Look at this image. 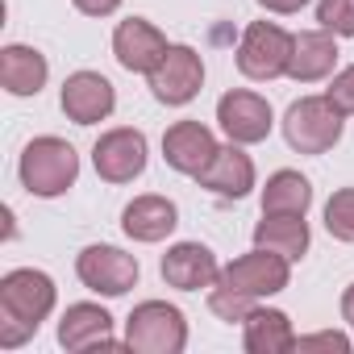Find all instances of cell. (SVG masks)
Masks as SVG:
<instances>
[{
    "label": "cell",
    "mask_w": 354,
    "mask_h": 354,
    "mask_svg": "<svg viewBox=\"0 0 354 354\" xmlns=\"http://www.w3.org/2000/svg\"><path fill=\"white\" fill-rule=\"evenodd\" d=\"M346 117L333 109L329 96H300L283 113V138L296 154H325L342 142Z\"/></svg>",
    "instance_id": "4"
},
{
    "label": "cell",
    "mask_w": 354,
    "mask_h": 354,
    "mask_svg": "<svg viewBox=\"0 0 354 354\" xmlns=\"http://www.w3.org/2000/svg\"><path fill=\"white\" fill-rule=\"evenodd\" d=\"M59 104H63L67 121H75V125H100V121L113 117L117 92H113V84L100 71H71L63 80Z\"/></svg>",
    "instance_id": "11"
},
{
    "label": "cell",
    "mask_w": 354,
    "mask_h": 354,
    "mask_svg": "<svg viewBox=\"0 0 354 354\" xmlns=\"http://www.w3.org/2000/svg\"><path fill=\"white\" fill-rule=\"evenodd\" d=\"M296 350H337V354H350V337L342 329H321V333H304L296 337Z\"/></svg>",
    "instance_id": "26"
},
{
    "label": "cell",
    "mask_w": 354,
    "mask_h": 354,
    "mask_svg": "<svg viewBox=\"0 0 354 354\" xmlns=\"http://www.w3.org/2000/svg\"><path fill=\"white\" fill-rule=\"evenodd\" d=\"M325 230L337 242H354V188H337L325 201Z\"/></svg>",
    "instance_id": "23"
},
{
    "label": "cell",
    "mask_w": 354,
    "mask_h": 354,
    "mask_svg": "<svg viewBox=\"0 0 354 354\" xmlns=\"http://www.w3.org/2000/svg\"><path fill=\"white\" fill-rule=\"evenodd\" d=\"M242 346L250 354H283V350H296V329H292L288 313L254 304L242 317Z\"/></svg>",
    "instance_id": "20"
},
{
    "label": "cell",
    "mask_w": 354,
    "mask_h": 354,
    "mask_svg": "<svg viewBox=\"0 0 354 354\" xmlns=\"http://www.w3.org/2000/svg\"><path fill=\"white\" fill-rule=\"evenodd\" d=\"M17 175H21V188L38 201H55L63 196L67 188H75L80 180V154L67 138H55V133H42L34 138L26 150H21V162H17Z\"/></svg>",
    "instance_id": "3"
},
{
    "label": "cell",
    "mask_w": 354,
    "mask_h": 354,
    "mask_svg": "<svg viewBox=\"0 0 354 354\" xmlns=\"http://www.w3.org/2000/svg\"><path fill=\"white\" fill-rule=\"evenodd\" d=\"M75 275H80V283H84L88 292L117 300V296H125L129 288H138L142 267H138V259L125 254L121 246L96 242V246H84V250L75 254Z\"/></svg>",
    "instance_id": "7"
},
{
    "label": "cell",
    "mask_w": 354,
    "mask_h": 354,
    "mask_svg": "<svg viewBox=\"0 0 354 354\" xmlns=\"http://www.w3.org/2000/svg\"><path fill=\"white\" fill-rule=\"evenodd\" d=\"M146 80H150V96L158 104H171V109L192 104L205 88V59L192 46H171Z\"/></svg>",
    "instance_id": "9"
},
{
    "label": "cell",
    "mask_w": 354,
    "mask_h": 354,
    "mask_svg": "<svg viewBox=\"0 0 354 354\" xmlns=\"http://www.w3.org/2000/svg\"><path fill=\"white\" fill-rule=\"evenodd\" d=\"M313 184L300 171H275L263 184V213H308Z\"/></svg>",
    "instance_id": "22"
},
{
    "label": "cell",
    "mask_w": 354,
    "mask_h": 354,
    "mask_svg": "<svg viewBox=\"0 0 354 354\" xmlns=\"http://www.w3.org/2000/svg\"><path fill=\"white\" fill-rule=\"evenodd\" d=\"M196 184H201L205 192L221 196V201H242V196L254 192V158H250L238 142L217 146L213 162L196 175Z\"/></svg>",
    "instance_id": "14"
},
{
    "label": "cell",
    "mask_w": 354,
    "mask_h": 354,
    "mask_svg": "<svg viewBox=\"0 0 354 354\" xmlns=\"http://www.w3.org/2000/svg\"><path fill=\"white\" fill-rule=\"evenodd\" d=\"M217 125L225 129L230 142L238 146H254V142H267L271 138V125H275V113L267 104V96L250 92V88H234L217 100Z\"/></svg>",
    "instance_id": "10"
},
{
    "label": "cell",
    "mask_w": 354,
    "mask_h": 354,
    "mask_svg": "<svg viewBox=\"0 0 354 354\" xmlns=\"http://www.w3.org/2000/svg\"><path fill=\"white\" fill-rule=\"evenodd\" d=\"M259 5L267 9V13H279V17H292V13H300L308 0H259Z\"/></svg>",
    "instance_id": "28"
},
{
    "label": "cell",
    "mask_w": 354,
    "mask_h": 354,
    "mask_svg": "<svg viewBox=\"0 0 354 354\" xmlns=\"http://www.w3.org/2000/svg\"><path fill=\"white\" fill-rule=\"evenodd\" d=\"M59 346L71 350V354H80V350L125 346V342L113 337V317H109V308L80 300V304H67V313H63V321H59Z\"/></svg>",
    "instance_id": "16"
},
{
    "label": "cell",
    "mask_w": 354,
    "mask_h": 354,
    "mask_svg": "<svg viewBox=\"0 0 354 354\" xmlns=\"http://www.w3.org/2000/svg\"><path fill=\"white\" fill-rule=\"evenodd\" d=\"M71 5L84 13V17H113L121 9V0H71Z\"/></svg>",
    "instance_id": "27"
},
{
    "label": "cell",
    "mask_w": 354,
    "mask_h": 354,
    "mask_svg": "<svg viewBox=\"0 0 354 354\" xmlns=\"http://www.w3.org/2000/svg\"><path fill=\"white\" fill-rule=\"evenodd\" d=\"M175 225H180V209H175V201L154 196V192H150V196H133V201L125 205V213H121V230H125V238L146 242V246L171 238Z\"/></svg>",
    "instance_id": "17"
},
{
    "label": "cell",
    "mask_w": 354,
    "mask_h": 354,
    "mask_svg": "<svg viewBox=\"0 0 354 354\" xmlns=\"http://www.w3.org/2000/svg\"><path fill=\"white\" fill-rule=\"evenodd\" d=\"M213 154H217V138L201 121H175L162 133V158H167L171 171H180V175H192L196 180V175L213 162Z\"/></svg>",
    "instance_id": "15"
},
{
    "label": "cell",
    "mask_w": 354,
    "mask_h": 354,
    "mask_svg": "<svg viewBox=\"0 0 354 354\" xmlns=\"http://www.w3.org/2000/svg\"><path fill=\"white\" fill-rule=\"evenodd\" d=\"M167 50H171V42H167L162 30H158L154 21H146V17H125V21L113 30V55H117V63H121L125 71H133V75H150V71L162 63Z\"/></svg>",
    "instance_id": "12"
},
{
    "label": "cell",
    "mask_w": 354,
    "mask_h": 354,
    "mask_svg": "<svg viewBox=\"0 0 354 354\" xmlns=\"http://www.w3.org/2000/svg\"><path fill=\"white\" fill-rule=\"evenodd\" d=\"M59 288L46 271L38 267H17L0 279V350L26 346L38 325L55 313Z\"/></svg>",
    "instance_id": "2"
},
{
    "label": "cell",
    "mask_w": 354,
    "mask_h": 354,
    "mask_svg": "<svg viewBox=\"0 0 354 354\" xmlns=\"http://www.w3.org/2000/svg\"><path fill=\"white\" fill-rule=\"evenodd\" d=\"M158 271H162L167 288L209 292V288L217 283V275H221V263H217V254H213L209 246H201V242H175V246L162 254Z\"/></svg>",
    "instance_id": "13"
},
{
    "label": "cell",
    "mask_w": 354,
    "mask_h": 354,
    "mask_svg": "<svg viewBox=\"0 0 354 354\" xmlns=\"http://www.w3.org/2000/svg\"><path fill=\"white\" fill-rule=\"evenodd\" d=\"M317 21L337 38H354V0H317Z\"/></svg>",
    "instance_id": "24"
},
{
    "label": "cell",
    "mask_w": 354,
    "mask_h": 354,
    "mask_svg": "<svg viewBox=\"0 0 354 354\" xmlns=\"http://www.w3.org/2000/svg\"><path fill=\"white\" fill-rule=\"evenodd\" d=\"M292 283V263L275 250H263L254 246L250 254L234 259L230 267H221L217 283L209 288V308L221 317V321H242L259 300L267 296H279L283 288Z\"/></svg>",
    "instance_id": "1"
},
{
    "label": "cell",
    "mask_w": 354,
    "mask_h": 354,
    "mask_svg": "<svg viewBox=\"0 0 354 354\" xmlns=\"http://www.w3.org/2000/svg\"><path fill=\"white\" fill-rule=\"evenodd\" d=\"M308 221L304 213H263V221L254 225V246L283 254L288 263H300L308 254Z\"/></svg>",
    "instance_id": "21"
},
{
    "label": "cell",
    "mask_w": 354,
    "mask_h": 354,
    "mask_svg": "<svg viewBox=\"0 0 354 354\" xmlns=\"http://www.w3.org/2000/svg\"><path fill=\"white\" fill-rule=\"evenodd\" d=\"M125 346L138 354H180L188 346V321L167 300H142L125 317Z\"/></svg>",
    "instance_id": "5"
},
{
    "label": "cell",
    "mask_w": 354,
    "mask_h": 354,
    "mask_svg": "<svg viewBox=\"0 0 354 354\" xmlns=\"http://www.w3.org/2000/svg\"><path fill=\"white\" fill-rule=\"evenodd\" d=\"M46 80H50V63L42 50L21 46V42H9L0 50V84H5L9 96H38Z\"/></svg>",
    "instance_id": "19"
},
{
    "label": "cell",
    "mask_w": 354,
    "mask_h": 354,
    "mask_svg": "<svg viewBox=\"0 0 354 354\" xmlns=\"http://www.w3.org/2000/svg\"><path fill=\"white\" fill-rule=\"evenodd\" d=\"M292 38L296 34H288L275 21H250L242 30V42H238V71L254 84H271V80L288 75Z\"/></svg>",
    "instance_id": "6"
},
{
    "label": "cell",
    "mask_w": 354,
    "mask_h": 354,
    "mask_svg": "<svg viewBox=\"0 0 354 354\" xmlns=\"http://www.w3.org/2000/svg\"><path fill=\"white\" fill-rule=\"evenodd\" d=\"M325 96L333 100V109H337L342 117H354V63H350V67H342V71H333V80H329Z\"/></svg>",
    "instance_id": "25"
},
{
    "label": "cell",
    "mask_w": 354,
    "mask_h": 354,
    "mask_svg": "<svg viewBox=\"0 0 354 354\" xmlns=\"http://www.w3.org/2000/svg\"><path fill=\"white\" fill-rule=\"evenodd\" d=\"M333 67H337V34H329V30H304V34L292 38L288 80L317 84V80H329Z\"/></svg>",
    "instance_id": "18"
},
{
    "label": "cell",
    "mask_w": 354,
    "mask_h": 354,
    "mask_svg": "<svg viewBox=\"0 0 354 354\" xmlns=\"http://www.w3.org/2000/svg\"><path fill=\"white\" fill-rule=\"evenodd\" d=\"M146 158H150L146 133L133 129V125L104 129L96 138V146H92V167H96V175L104 184H133L146 171Z\"/></svg>",
    "instance_id": "8"
},
{
    "label": "cell",
    "mask_w": 354,
    "mask_h": 354,
    "mask_svg": "<svg viewBox=\"0 0 354 354\" xmlns=\"http://www.w3.org/2000/svg\"><path fill=\"white\" fill-rule=\"evenodd\" d=\"M342 321H346V325L354 329V283H350V288L342 292Z\"/></svg>",
    "instance_id": "29"
}]
</instances>
